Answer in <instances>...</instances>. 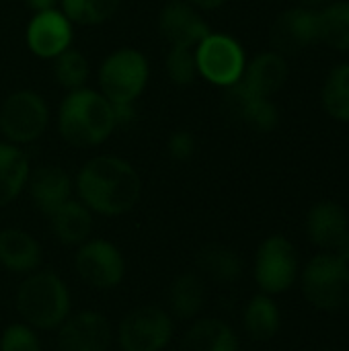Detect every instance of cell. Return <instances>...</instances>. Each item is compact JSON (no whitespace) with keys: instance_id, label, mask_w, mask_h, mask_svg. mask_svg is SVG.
<instances>
[{"instance_id":"12","label":"cell","mask_w":349,"mask_h":351,"mask_svg":"<svg viewBox=\"0 0 349 351\" xmlns=\"http://www.w3.org/2000/svg\"><path fill=\"white\" fill-rule=\"evenodd\" d=\"M319 41V12L292 6L282 10L269 27V43L282 56H294Z\"/></svg>"},{"instance_id":"13","label":"cell","mask_w":349,"mask_h":351,"mask_svg":"<svg viewBox=\"0 0 349 351\" xmlns=\"http://www.w3.org/2000/svg\"><path fill=\"white\" fill-rule=\"evenodd\" d=\"M158 33L171 47L195 49L212 29L187 0H171L158 12Z\"/></svg>"},{"instance_id":"16","label":"cell","mask_w":349,"mask_h":351,"mask_svg":"<svg viewBox=\"0 0 349 351\" xmlns=\"http://www.w3.org/2000/svg\"><path fill=\"white\" fill-rule=\"evenodd\" d=\"M25 189L29 191L33 206L43 216H49L56 208L72 197L74 179L60 165H41L35 171L31 169Z\"/></svg>"},{"instance_id":"21","label":"cell","mask_w":349,"mask_h":351,"mask_svg":"<svg viewBox=\"0 0 349 351\" xmlns=\"http://www.w3.org/2000/svg\"><path fill=\"white\" fill-rule=\"evenodd\" d=\"M179 351H239V337L226 321L204 317L191 321Z\"/></svg>"},{"instance_id":"11","label":"cell","mask_w":349,"mask_h":351,"mask_svg":"<svg viewBox=\"0 0 349 351\" xmlns=\"http://www.w3.org/2000/svg\"><path fill=\"white\" fill-rule=\"evenodd\" d=\"M113 339L111 321L97 311L74 313L56 329L58 351H109Z\"/></svg>"},{"instance_id":"18","label":"cell","mask_w":349,"mask_h":351,"mask_svg":"<svg viewBox=\"0 0 349 351\" xmlns=\"http://www.w3.org/2000/svg\"><path fill=\"white\" fill-rule=\"evenodd\" d=\"M348 228V212L341 204L333 199L317 202L306 214V234L311 243L323 251H331Z\"/></svg>"},{"instance_id":"24","label":"cell","mask_w":349,"mask_h":351,"mask_svg":"<svg viewBox=\"0 0 349 351\" xmlns=\"http://www.w3.org/2000/svg\"><path fill=\"white\" fill-rule=\"evenodd\" d=\"M195 267L200 276H208L218 284H234L243 278V259L241 255L220 243L204 245L195 253Z\"/></svg>"},{"instance_id":"28","label":"cell","mask_w":349,"mask_h":351,"mask_svg":"<svg viewBox=\"0 0 349 351\" xmlns=\"http://www.w3.org/2000/svg\"><path fill=\"white\" fill-rule=\"evenodd\" d=\"M121 0H60V10L72 25H101L119 10Z\"/></svg>"},{"instance_id":"9","label":"cell","mask_w":349,"mask_h":351,"mask_svg":"<svg viewBox=\"0 0 349 351\" xmlns=\"http://www.w3.org/2000/svg\"><path fill=\"white\" fill-rule=\"evenodd\" d=\"M74 269L93 290H115L125 278V259L117 245L107 239H88L76 247Z\"/></svg>"},{"instance_id":"20","label":"cell","mask_w":349,"mask_h":351,"mask_svg":"<svg viewBox=\"0 0 349 351\" xmlns=\"http://www.w3.org/2000/svg\"><path fill=\"white\" fill-rule=\"evenodd\" d=\"M49 228L60 245L80 247L93 234V212L76 197H70L49 216Z\"/></svg>"},{"instance_id":"7","label":"cell","mask_w":349,"mask_h":351,"mask_svg":"<svg viewBox=\"0 0 349 351\" xmlns=\"http://www.w3.org/2000/svg\"><path fill=\"white\" fill-rule=\"evenodd\" d=\"M49 123L45 99L29 88L10 93L0 105V134L6 142L25 146L39 140Z\"/></svg>"},{"instance_id":"10","label":"cell","mask_w":349,"mask_h":351,"mask_svg":"<svg viewBox=\"0 0 349 351\" xmlns=\"http://www.w3.org/2000/svg\"><path fill=\"white\" fill-rule=\"evenodd\" d=\"M195 62L200 76L222 88L239 82L247 66L243 45L234 37L214 31L195 47Z\"/></svg>"},{"instance_id":"15","label":"cell","mask_w":349,"mask_h":351,"mask_svg":"<svg viewBox=\"0 0 349 351\" xmlns=\"http://www.w3.org/2000/svg\"><path fill=\"white\" fill-rule=\"evenodd\" d=\"M224 103L230 115L257 132H272L280 123V111L269 97L255 95L241 80L224 88Z\"/></svg>"},{"instance_id":"5","label":"cell","mask_w":349,"mask_h":351,"mask_svg":"<svg viewBox=\"0 0 349 351\" xmlns=\"http://www.w3.org/2000/svg\"><path fill=\"white\" fill-rule=\"evenodd\" d=\"M150 78L146 56L134 47L111 51L99 68V88L109 103H136Z\"/></svg>"},{"instance_id":"1","label":"cell","mask_w":349,"mask_h":351,"mask_svg":"<svg viewBox=\"0 0 349 351\" xmlns=\"http://www.w3.org/2000/svg\"><path fill=\"white\" fill-rule=\"evenodd\" d=\"M78 199L105 218H117L132 212L142 197V179L136 167L115 154L88 158L74 177Z\"/></svg>"},{"instance_id":"31","label":"cell","mask_w":349,"mask_h":351,"mask_svg":"<svg viewBox=\"0 0 349 351\" xmlns=\"http://www.w3.org/2000/svg\"><path fill=\"white\" fill-rule=\"evenodd\" d=\"M0 351H41V341L27 323H10L0 335Z\"/></svg>"},{"instance_id":"4","label":"cell","mask_w":349,"mask_h":351,"mask_svg":"<svg viewBox=\"0 0 349 351\" xmlns=\"http://www.w3.org/2000/svg\"><path fill=\"white\" fill-rule=\"evenodd\" d=\"M304 298L319 311L333 313L349 306V265L331 251L315 255L300 271Z\"/></svg>"},{"instance_id":"33","label":"cell","mask_w":349,"mask_h":351,"mask_svg":"<svg viewBox=\"0 0 349 351\" xmlns=\"http://www.w3.org/2000/svg\"><path fill=\"white\" fill-rule=\"evenodd\" d=\"M331 253H333L335 257H339L344 263H348L349 265V228L341 234V239L333 245Z\"/></svg>"},{"instance_id":"2","label":"cell","mask_w":349,"mask_h":351,"mask_svg":"<svg viewBox=\"0 0 349 351\" xmlns=\"http://www.w3.org/2000/svg\"><path fill=\"white\" fill-rule=\"evenodd\" d=\"M117 128L113 105L95 88L70 90L58 109V132L74 148H95Z\"/></svg>"},{"instance_id":"35","label":"cell","mask_w":349,"mask_h":351,"mask_svg":"<svg viewBox=\"0 0 349 351\" xmlns=\"http://www.w3.org/2000/svg\"><path fill=\"white\" fill-rule=\"evenodd\" d=\"M193 8L197 10H218L222 8L228 0H187Z\"/></svg>"},{"instance_id":"25","label":"cell","mask_w":349,"mask_h":351,"mask_svg":"<svg viewBox=\"0 0 349 351\" xmlns=\"http://www.w3.org/2000/svg\"><path fill=\"white\" fill-rule=\"evenodd\" d=\"M243 325L253 341L257 343L272 341L282 329V313L274 296H267L263 292L255 294L245 306Z\"/></svg>"},{"instance_id":"34","label":"cell","mask_w":349,"mask_h":351,"mask_svg":"<svg viewBox=\"0 0 349 351\" xmlns=\"http://www.w3.org/2000/svg\"><path fill=\"white\" fill-rule=\"evenodd\" d=\"M27 8L37 14V12H45V10H53L60 6V0H25Z\"/></svg>"},{"instance_id":"6","label":"cell","mask_w":349,"mask_h":351,"mask_svg":"<svg viewBox=\"0 0 349 351\" xmlns=\"http://www.w3.org/2000/svg\"><path fill=\"white\" fill-rule=\"evenodd\" d=\"M175 335V319L160 304L132 308L117 325L121 351H165Z\"/></svg>"},{"instance_id":"17","label":"cell","mask_w":349,"mask_h":351,"mask_svg":"<svg viewBox=\"0 0 349 351\" xmlns=\"http://www.w3.org/2000/svg\"><path fill=\"white\" fill-rule=\"evenodd\" d=\"M43 249L39 241L23 228L0 230V265L14 276H29L41 267Z\"/></svg>"},{"instance_id":"19","label":"cell","mask_w":349,"mask_h":351,"mask_svg":"<svg viewBox=\"0 0 349 351\" xmlns=\"http://www.w3.org/2000/svg\"><path fill=\"white\" fill-rule=\"evenodd\" d=\"M288 74H290V70H288L286 56L272 49V51H263V53L255 56L251 62H247L241 82L255 95L272 99V95H276L278 90L284 88Z\"/></svg>"},{"instance_id":"30","label":"cell","mask_w":349,"mask_h":351,"mask_svg":"<svg viewBox=\"0 0 349 351\" xmlns=\"http://www.w3.org/2000/svg\"><path fill=\"white\" fill-rule=\"evenodd\" d=\"M165 72L175 86H189L200 76L193 47H171L165 58Z\"/></svg>"},{"instance_id":"22","label":"cell","mask_w":349,"mask_h":351,"mask_svg":"<svg viewBox=\"0 0 349 351\" xmlns=\"http://www.w3.org/2000/svg\"><path fill=\"white\" fill-rule=\"evenodd\" d=\"M169 315L175 321H195L206 304V286L197 271L179 274L169 286Z\"/></svg>"},{"instance_id":"29","label":"cell","mask_w":349,"mask_h":351,"mask_svg":"<svg viewBox=\"0 0 349 351\" xmlns=\"http://www.w3.org/2000/svg\"><path fill=\"white\" fill-rule=\"evenodd\" d=\"M53 76L68 93L82 88L88 80V60L78 49L68 47L53 58Z\"/></svg>"},{"instance_id":"8","label":"cell","mask_w":349,"mask_h":351,"mask_svg":"<svg viewBox=\"0 0 349 351\" xmlns=\"http://www.w3.org/2000/svg\"><path fill=\"white\" fill-rule=\"evenodd\" d=\"M298 271L296 247L284 234H272L257 247L253 276L263 294H286L296 284Z\"/></svg>"},{"instance_id":"27","label":"cell","mask_w":349,"mask_h":351,"mask_svg":"<svg viewBox=\"0 0 349 351\" xmlns=\"http://www.w3.org/2000/svg\"><path fill=\"white\" fill-rule=\"evenodd\" d=\"M321 103L331 119L349 123V64H339L329 72L321 88Z\"/></svg>"},{"instance_id":"3","label":"cell","mask_w":349,"mask_h":351,"mask_svg":"<svg viewBox=\"0 0 349 351\" xmlns=\"http://www.w3.org/2000/svg\"><path fill=\"white\" fill-rule=\"evenodd\" d=\"M14 308L35 331H56L72 315V294L60 274L37 269L19 284Z\"/></svg>"},{"instance_id":"36","label":"cell","mask_w":349,"mask_h":351,"mask_svg":"<svg viewBox=\"0 0 349 351\" xmlns=\"http://www.w3.org/2000/svg\"><path fill=\"white\" fill-rule=\"evenodd\" d=\"M333 0H300V6L304 8H311V10H321L325 8L327 4H331Z\"/></svg>"},{"instance_id":"14","label":"cell","mask_w":349,"mask_h":351,"mask_svg":"<svg viewBox=\"0 0 349 351\" xmlns=\"http://www.w3.org/2000/svg\"><path fill=\"white\" fill-rule=\"evenodd\" d=\"M72 23L60 8L33 14L25 31L27 47L43 60H53L72 47Z\"/></svg>"},{"instance_id":"23","label":"cell","mask_w":349,"mask_h":351,"mask_svg":"<svg viewBox=\"0 0 349 351\" xmlns=\"http://www.w3.org/2000/svg\"><path fill=\"white\" fill-rule=\"evenodd\" d=\"M31 162L21 146L0 140V208L12 204L27 187Z\"/></svg>"},{"instance_id":"32","label":"cell","mask_w":349,"mask_h":351,"mask_svg":"<svg viewBox=\"0 0 349 351\" xmlns=\"http://www.w3.org/2000/svg\"><path fill=\"white\" fill-rule=\"evenodd\" d=\"M167 150L173 160L185 162L195 154V136L187 130H177L169 136Z\"/></svg>"},{"instance_id":"26","label":"cell","mask_w":349,"mask_h":351,"mask_svg":"<svg viewBox=\"0 0 349 351\" xmlns=\"http://www.w3.org/2000/svg\"><path fill=\"white\" fill-rule=\"evenodd\" d=\"M317 12L319 41L337 51H349V0H333Z\"/></svg>"}]
</instances>
